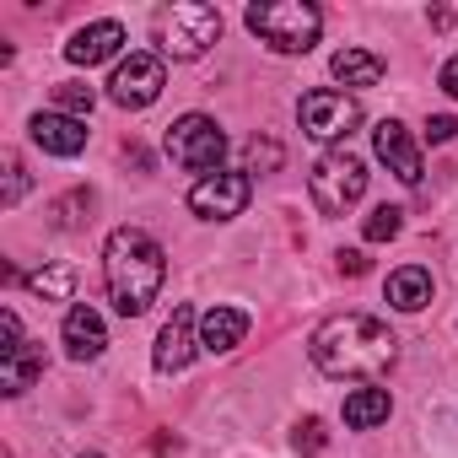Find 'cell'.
I'll list each match as a JSON object with an SVG mask.
<instances>
[{"mask_svg": "<svg viewBox=\"0 0 458 458\" xmlns=\"http://www.w3.org/2000/svg\"><path fill=\"white\" fill-rule=\"evenodd\" d=\"M81 458H103V453H81Z\"/></svg>", "mask_w": 458, "mask_h": 458, "instance_id": "f1b7e54d", "label": "cell"}, {"mask_svg": "<svg viewBox=\"0 0 458 458\" xmlns=\"http://www.w3.org/2000/svg\"><path fill=\"white\" fill-rule=\"evenodd\" d=\"M167 157H173L183 173L210 178V173H221L226 135H221V124H216L210 114H183V119L167 124Z\"/></svg>", "mask_w": 458, "mask_h": 458, "instance_id": "5b68a950", "label": "cell"}, {"mask_svg": "<svg viewBox=\"0 0 458 458\" xmlns=\"http://www.w3.org/2000/svg\"><path fill=\"white\" fill-rule=\"evenodd\" d=\"M162 87H167L162 55H130V60H119V71L108 76V98H114L119 108H130V114L151 108V103L162 98Z\"/></svg>", "mask_w": 458, "mask_h": 458, "instance_id": "ba28073f", "label": "cell"}, {"mask_svg": "<svg viewBox=\"0 0 458 458\" xmlns=\"http://www.w3.org/2000/svg\"><path fill=\"white\" fill-rule=\"evenodd\" d=\"M249 162H254V173H270V167H281V146L276 140H249Z\"/></svg>", "mask_w": 458, "mask_h": 458, "instance_id": "d4e9b609", "label": "cell"}, {"mask_svg": "<svg viewBox=\"0 0 458 458\" xmlns=\"http://www.w3.org/2000/svg\"><path fill=\"white\" fill-rule=\"evenodd\" d=\"M44 377V345L38 340H22V345H12L6 356H0V394H28L33 383Z\"/></svg>", "mask_w": 458, "mask_h": 458, "instance_id": "2e32d148", "label": "cell"}, {"mask_svg": "<svg viewBox=\"0 0 458 458\" xmlns=\"http://www.w3.org/2000/svg\"><path fill=\"white\" fill-rule=\"evenodd\" d=\"M28 135H33V146H44L49 157H76V151H87V124L81 119H71V114H33V124H28Z\"/></svg>", "mask_w": 458, "mask_h": 458, "instance_id": "4fadbf2b", "label": "cell"}, {"mask_svg": "<svg viewBox=\"0 0 458 458\" xmlns=\"http://www.w3.org/2000/svg\"><path fill=\"white\" fill-rule=\"evenodd\" d=\"M308 194L324 216H345L367 194V162L351 157V151H324L308 173Z\"/></svg>", "mask_w": 458, "mask_h": 458, "instance_id": "277c9868", "label": "cell"}, {"mask_svg": "<svg viewBox=\"0 0 458 458\" xmlns=\"http://www.w3.org/2000/svg\"><path fill=\"white\" fill-rule=\"evenodd\" d=\"M388 410H394V399H388V388H351L345 394V426L351 431H372V426H383L388 420Z\"/></svg>", "mask_w": 458, "mask_h": 458, "instance_id": "ac0fdd59", "label": "cell"}, {"mask_svg": "<svg viewBox=\"0 0 458 458\" xmlns=\"http://www.w3.org/2000/svg\"><path fill=\"white\" fill-rule=\"evenodd\" d=\"M372 146H377V162H388V173L399 178V183H420V146L410 140V130L399 124V119H383L377 130H372Z\"/></svg>", "mask_w": 458, "mask_h": 458, "instance_id": "8fae6325", "label": "cell"}, {"mask_svg": "<svg viewBox=\"0 0 458 458\" xmlns=\"http://www.w3.org/2000/svg\"><path fill=\"white\" fill-rule=\"evenodd\" d=\"M404 233V210L399 205H377L372 216H367V243H388V238H399Z\"/></svg>", "mask_w": 458, "mask_h": 458, "instance_id": "44dd1931", "label": "cell"}, {"mask_svg": "<svg viewBox=\"0 0 458 458\" xmlns=\"http://www.w3.org/2000/svg\"><path fill=\"white\" fill-rule=\"evenodd\" d=\"M243 335H249V313L243 308H205L199 313V351H210V356L238 351Z\"/></svg>", "mask_w": 458, "mask_h": 458, "instance_id": "9a60e30c", "label": "cell"}, {"mask_svg": "<svg viewBox=\"0 0 458 458\" xmlns=\"http://www.w3.org/2000/svg\"><path fill=\"white\" fill-rule=\"evenodd\" d=\"M60 335H65V356H71V361H98V356L108 351V329H103L98 308H87V302L65 313V329H60Z\"/></svg>", "mask_w": 458, "mask_h": 458, "instance_id": "5bb4252c", "label": "cell"}, {"mask_svg": "<svg viewBox=\"0 0 458 458\" xmlns=\"http://www.w3.org/2000/svg\"><path fill=\"white\" fill-rule=\"evenodd\" d=\"M103 281H108V297L124 318H140L162 281H167V254L151 233H140V226H114L108 233V249H103Z\"/></svg>", "mask_w": 458, "mask_h": 458, "instance_id": "7a4b0ae2", "label": "cell"}, {"mask_svg": "<svg viewBox=\"0 0 458 458\" xmlns=\"http://www.w3.org/2000/svg\"><path fill=\"white\" fill-rule=\"evenodd\" d=\"M340 276H367V254L361 249H340Z\"/></svg>", "mask_w": 458, "mask_h": 458, "instance_id": "4316f807", "label": "cell"}, {"mask_svg": "<svg viewBox=\"0 0 458 458\" xmlns=\"http://www.w3.org/2000/svg\"><path fill=\"white\" fill-rule=\"evenodd\" d=\"M199 318H194V308H173V318L162 324V335H157V351H151V361H157V372L162 377H173V372H183L189 361H194V351H199Z\"/></svg>", "mask_w": 458, "mask_h": 458, "instance_id": "30bf717a", "label": "cell"}, {"mask_svg": "<svg viewBox=\"0 0 458 458\" xmlns=\"http://www.w3.org/2000/svg\"><path fill=\"white\" fill-rule=\"evenodd\" d=\"M297 119H302V135H313V140L335 146V140H345V135L361 124V103H356L351 92L318 87V92H308V98L297 103Z\"/></svg>", "mask_w": 458, "mask_h": 458, "instance_id": "52a82bcc", "label": "cell"}, {"mask_svg": "<svg viewBox=\"0 0 458 458\" xmlns=\"http://www.w3.org/2000/svg\"><path fill=\"white\" fill-rule=\"evenodd\" d=\"M28 286H33L44 302H71V292H76V270H71V265H49V270L28 276Z\"/></svg>", "mask_w": 458, "mask_h": 458, "instance_id": "ffe728a7", "label": "cell"}, {"mask_svg": "<svg viewBox=\"0 0 458 458\" xmlns=\"http://www.w3.org/2000/svg\"><path fill=\"white\" fill-rule=\"evenodd\" d=\"M453 135H458V114H431V119H426V140L447 146Z\"/></svg>", "mask_w": 458, "mask_h": 458, "instance_id": "484cf974", "label": "cell"}, {"mask_svg": "<svg viewBox=\"0 0 458 458\" xmlns=\"http://www.w3.org/2000/svg\"><path fill=\"white\" fill-rule=\"evenodd\" d=\"M308 356L324 377H377L394 367L399 340L372 313H335L308 335Z\"/></svg>", "mask_w": 458, "mask_h": 458, "instance_id": "6da1fadb", "label": "cell"}, {"mask_svg": "<svg viewBox=\"0 0 458 458\" xmlns=\"http://www.w3.org/2000/svg\"><path fill=\"white\" fill-rule=\"evenodd\" d=\"M249 194H254V178L249 173H226L221 167V173H210V178H199L189 189V210L199 221H233V216H243Z\"/></svg>", "mask_w": 458, "mask_h": 458, "instance_id": "9c48e42d", "label": "cell"}, {"mask_svg": "<svg viewBox=\"0 0 458 458\" xmlns=\"http://www.w3.org/2000/svg\"><path fill=\"white\" fill-rule=\"evenodd\" d=\"M243 22L276 55H308L318 44V33H324V12L313 0H259V6L243 12Z\"/></svg>", "mask_w": 458, "mask_h": 458, "instance_id": "3957f363", "label": "cell"}, {"mask_svg": "<svg viewBox=\"0 0 458 458\" xmlns=\"http://www.w3.org/2000/svg\"><path fill=\"white\" fill-rule=\"evenodd\" d=\"M329 71H335V81H340V87H377V81H383V55L345 44V49L329 60Z\"/></svg>", "mask_w": 458, "mask_h": 458, "instance_id": "e0dca14e", "label": "cell"}, {"mask_svg": "<svg viewBox=\"0 0 458 458\" xmlns=\"http://www.w3.org/2000/svg\"><path fill=\"white\" fill-rule=\"evenodd\" d=\"M55 103H60V114L81 119V114H92V87H81V81H60V87H55Z\"/></svg>", "mask_w": 458, "mask_h": 458, "instance_id": "7402d4cb", "label": "cell"}, {"mask_svg": "<svg viewBox=\"0 0 458 458\" xmlns=\"http://www.w3.org/2000/svg\"><path fill=\"white\" fill-rule=\"evenodd\" d=\"M388 302H394L399 313H420V308L431 302V270H420V265L394 270V276H388Z\"/></svg>", "mask_w": 458, "mask_h": 458, "instance_id": "d6986e66", "label": "cell"}, {"mask_svg": "<svg viewBox=\"0 0 458 458\" xmlns=\"http://www.w3.org/2000/svg\"><path fill=\"white\" fill-rule=\"evenodd\" d=\"M437 81H442V92H447V98H458V55L442 65V76H437Z\"/></svg>", "mask_w": 458, "mask_h": 458, "instance_id": "83f0119b", "label": "cell"}, {"mask_svg": "<svg viewBox=\"0 0 458 458\" xmlns=\"http://www.w3.org/2000/svg\"><path fill=\"white\" fill-rule=\"evenodd\" d=\"M216 38H221V12L205 6V0H183L162 17V49L173 60H199Z\"/></svg>", "mask_w": 458, "mask_h": 458, "instance_id": "8992f818", "label": "cell"}, {"mask_svg": "<svg viewBox=\"0 0 458 458\" xmlns=\"http://www.w3.org/2000/svg\"><path fill=\"white\" fill-rule=\"evenodd\" d=\"M22 194H28V167H22V157H17V151H6V189H0V205L12 210Z\"/></svg>", "mask_w": 458, "mask_h": 458, "instance_id": "603a6c76", "label": "cell"}, {"mask_svg": "<svg viewBox=\"0 0 458 458\" xmlns=\"http://www.w3.org/2000/svg\"><path fill=\"white\" fill-rule=\"evenodd\" d=\"M124 49V28L114 22V17H103V22H87V28H76L71 33V44H65V60L71 65H103V60H114Z\"/></svg>", "mask_w": 458, "mask_h": 458, "instance_id": "7c38bea8", "label": "cell"}, {"mask_svg": "<svg viewBox=\"0 0 458 458\" xmlns=\"http://www.w3.org/2000/svg\"><path fill=\"white\" fill-rule=\"evenodd\" d=\"M324 442H329V431H324V420H313V415L292 431V447H297V453H308V458H313V453H324Z\"/></svg>", "mask_w": 458, "mask_h": 458, "instance_id": "cb8c5ba5", "label": "cell"}]
</instances>
